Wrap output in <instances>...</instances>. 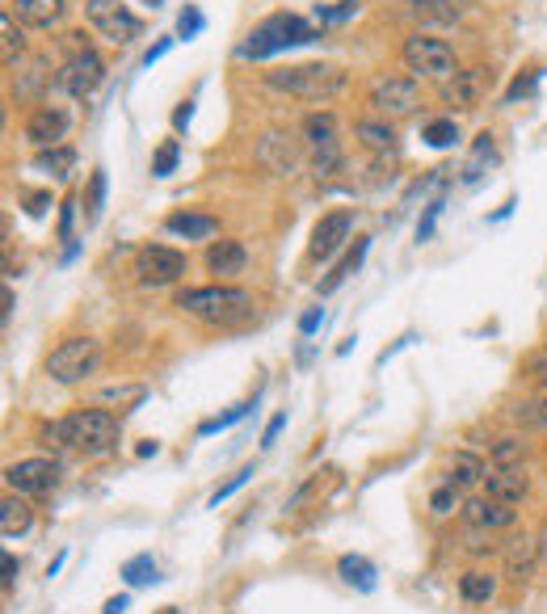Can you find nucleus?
I'll list each match as a JSON object with an SVG mask.
<instances>
[{
    "mask_svg": "<svg viewBox=\"0 0 547 614\" xmlns=\"http://www.w3.org/2000/svg\"><path fill=\"white\" fill-rule=\"evenodd\" d=\"M404 13H409V22L421 30H447L459 22L455 0H404Z\"/></svg>",
    "mask_w": 547,
    "mask_h": 614,
    "instance_id": "obj_17",
    "label": "nucleus"
},
{
    "mask_svg": "<svg viewBox=\"0 0 547 614\" xmlns=\"http://www.w3.org/2000/svg\"><path fill=\"white\" fill-rule=\"evenodd\" d=\"M43 80H47V64L38 59V64L30 68V80H17V93L30 97V93H38V85H43Z\"/></svg>",
    "mask_w": 547,
    "mask_h": 614,
    "instance_id": "obj_46",
    "label": "nucleus"
},
{
    "mask_svg": "<svg viewBox=\"0 0 547 614\" xmlns=\"http://www.w3.org/2000/svg\"><path fill=\"white\" fill-rule=\"evenodd\" d=\"M493 156H497V152H493V135H489V131H480V135H476V143H472L468 165H463V181H476L484 165H493Z\"/></svg>",
    "mask_w": 547,
    "mask_h": 614,
    "instance_id": "obj_31",
    "label": "nucleus"
},
{
    "mask_svg": "<svg viewBox=\"0 0 547 614\" xmlns=\"http://www.w3.org/2000/svg\"><path fill=\"white\" fill-rule=\"evenodd\" d=\"M350 232H354V215L350 211H329L324 215L316 228H312V244H308V257L312 261H329L341 244L350 240Z\"/></svg>",
    "mask_w": 547,
    "mask_h": 614,
    "instance_id": "obj_13",
    "label": "nucleus"
},
{
    "mask_svg": "<svg viewBox=\"0 0 547 614\" xmlns=\"http://www.w3.org/2000/svg\"><path fill=\"white\" fill-rule=\"evenodd\" d=\"M282 429H287V413H274V417H270V425H266V434H261V450H270V446L278 442Z\"/></svg>",
    "mask_w": 547,
    "mask_h": 614,
    "instance_id": "obj_47",
    "label": "nucleus"
},
{
    "mask_svg": "<svg viewBox=\"0 0 547 614\" xmlns=\"http://www.w3.org/2000/svg\"><path fill=\"white\" fill-rule=\"evenodd\" d=\"M72 219H76V202L68 198L64 211H59V240H72Z\"/></svg>",
    "mask_w": 547,
    "mask_h": 614,
    "instance_id": "obj_49",
    "label": "nucleus"
},
{
    "mask_svg": "<svg viewBox=\"0 0 547 614\" xmlns=\"http://www.w3.org/2000/svg\"><path fill=\"white\" fill-rule=\"evenodd\" d=\"M17 568H22V564H17V560L9 556V551H5V589H13V585H17Z\"/></svg>",
    "mask_w": 547,
    "mask_h": 614,
    "instance_id": "obj_53",
    "label": "nucleus"
},
{
    "mask_svg": "<svg viewBox=\"0 0 547 614\" xmlns=\"http://www.w3.org/2000/svg\"><path fill=\"white\" fill-rule=\"evenodd\" d=\"M9 488L17 497H47L51 488L59 484V463L55 459H22V463H9L5 472Z\"/></svg>",
    "mask_w": 547,
    "mask_h": 614,
    "instance_id": "obj_12",
    "label": "nucleus"
},
{
    "mask_svg": "<svg viewBox=\"0 0 547 614\" xmlns=\"http://www.w3.org/2000/svg\"><path fill=\"white\" fill-rule=\"evenodd\" d=\"M190 118H194V101H181V106L173 110V127H177V131H186V127H190Z\"/></svg>",
    "mask_w": 547,
    "mask_h": 614,
    "instance_id": "obj_51",
    "label": "nucleus"
},
{
    "mask_svg": "<svg viewBox=\"0 0 547 614\" xmlns=\"http://www.w3.org/2000/svg\"><path fill=\"white\" fill-rule=\"evenodd\" d=\"M337 572H341V581L362 589V593H371L375 589V564L367 556H341L337 560Z\"/></svg>",
    "mask_w": 547,
    "mask_h": 614,
    "instance_id": "obj_29",
    "label": "nucleus"
},
{
    "mask_svg": "<svg viewBox=\"0 0 547 614\" xmlns=\"http://www.w3.org/2000/svg\"><path fill=\"white\" fill-rule=\"evenodd\" d=\"M510 463H522V442L518 438H501L493 446V467H510Z\"/></svg>",
    "mask_w": 547,
    "mask_h": 614,
    "instance_id": "obj_41",
    "label": "nucleus"
},
{
    "mask_svg": "<svg viewBox=\"0 0 547 614\" xmlns=\"http://www.w3.org/2000/svg\"><path fill=\"white\" fill-rule=\"evenodd\" d=\"M249 265V253L240 240H215L207 249V270L219 274V278H232V274H245Z\"/></svg>",
    "mask_w": 547,
    "mask_h": 614,
    "instance_id": "obj_20",
    "label": "nucleus"
},
{
    "mask_svg": "<svg viewBox=\"0 0 547 614\" xmlns=\"http://www.w3.org/2000/svg\"><path fill=\"white\" fill-rule=\"evenodd\" d=\"M169 47H173V38H160V43H156V47L144 55V68H152L156 59H165V55H169Z\"/></svg>",
    "mask_w": 547,
    "mask_h": 614,
    "instance_id": "obj_52",
    "label": "nucleus"
},
{
    "mask_svg": "<svg viewBox=\"0 0 547 614\" xmlns=\"http://www.w3.org/2000/svg\"><path fill=\"white\" fill-rule=\"evenodd\" d=\"M85 17H89V26L114 47H123V43H131V38L144 34V22H139L123 0H85Z\"/></svg>",
    "mask_w": 547,
    "mask_h": 614,
    "instance_id": "obj_7",
    "label": "nucleus"
},
{
    "mask_svg": "<svg viewBox=\"0 0 547 614\" xmlns=\"http://www.w3.org/2000/svg\"><path fill=\"white\" fill-rule=\"evenodd\" d=\"M202 26H207V17H202V9L186 5V9L177 13V38H186V43H190V38H198V34H202Z\"/></svg>",
    "mask_w": 547,
    "mask_h": 614,
    "instance_id": "obj_40",
    "label": "nucleus"
},
{
    "mask_svg": "<svg viewBox=\"0 0 547 614\" xmlns=\"http://www.w3.org/2000/svg\"><path fill=\"white\" fill-rule=\"evenodd\" d=\"M535 375H539V379H543V383H547V350H543V354H539V358H535Z\"/></svg>",
    "mask_w": 547,
    "mask_h": 614,
    "instance_id": "obj_57",
    "label": "nucleus"
},
{
    "mask_svg": "<svg viewBox=\"0 0 547 614\" xmlns=\"http://www.w3.org/2000/svg\"><path fill=\"white\" fill-rule=\"evenodd\" d=\"M354 135L367 143L371 152H379V156H396V152H400V143H396L392 127H383V122H358Z\"/></svg>",
    "mask_w": 547,
    "mask_h": 614,
    "instance_id": "obj_30",
    "label": "nucleus"
},
{
    "mask_svg": "<svg viewBox=\"0 0 547 614\" xmlns=\"http://www.w3.org/2000/svg\"><path fill=\"white\" fill-rule=\"evenodd\" d=\"M177 160H181V143L165 139V143H160V152H156V160H152V177H169L177 169Z\"/></svg>",
    "mask_w": 547,
    "mask_h": 614,
    "instance_id": "obj_36",
    "label": "nucleus"
},
{
    "mask_svg": "<svg viewBox=\"0 0 547 614\" xmlns=\"http://www.w3.org/2000/svg\"><path fill=\"white\" fill-rule=\"evenodd\" d=\"M30 526H34V509L22 497H5V501H0V530H5V539L26 535Z\"/></svg>",
    "mask_w": 547,
    "mask_h": 614,
    "instance_id": "obj_25",
    "label": "nucleus"
},
{
    "mask_svg": "<svg viewBox=\"0 0 547 614\" xmlns=\"http://www.w3.org/2000/svg\"><path fill=\"white\" fill-rule=\"evenodd\" d=\"M442 207H447V202H442V198H434V202H430V207H425V215L417 219V240H421V244H425V240H430V236H434V223H438Z\"/></svg>",
    "mask_w": 547,
    "mask_h": 614,
    "instance_id": "obj_43",
    "label": "nucleus"
},
{
    "mask_svg": "<svg viewBox=\"0 0 547 614\" xmlns=\"http://www.w3.org/2000/svg\"><path fill=\"white\" fill-rule=\"evenodd\" d=\"M463 522H468L472 530H480V535H493V530H510L518 522V514L510 505H501L493 497H476L463 505Z\"/></svg>",
    "mask_w": 547,
    "mask_h": 614,
    "instance_id": "obj_15",
    "label": "nucleus"
},
{
    "mask_svg": "<svg viewBox=\"0 0 547 614\" xmlns=\"http://www.w3.org/2000/svg\"><path fill=\"white\" fill-rule=\"evenodd\" d=\"M34 169H38V173H51L55 181H64V177L76 169V152L64 148V143H59V148H38Z\"/></svg>",
    "mask_w": 547,
    "mask_h": 614,
    "instance_id": "obj_27",
    "label": "nucleus"
},
{
    "mask_svg": "<svg viewBox=\"0 0 547 614\" xmlns=\"http://www.w3.org/2000/svg\"><path fill=\"white\" fill-rule=\"evenodd\" d=\"M484 493L501 505H518L526 493H531V480H526L522 463H510V467H489L484 472Z\"/></svg>",
    "mask_w": 547,
    "mask_h": 614,
    "instance_id": "obj_14",
    "label": "nucleus"
},
{
    "mask_svg": "<svg viewBox=\"0 0 547 614\" xmlns=\"http://www.w3.org/2000/svg\"><path fill=\"white\" fill-rule=\"evenodd\" d=\"M249 480H253V467H240V472H236V476H232L228 484H219L215 493H211V509H219V501H228V497L236 493V488H245Z\"/></svg>",
    "mask_w": 547,
    "mask_h": 614,
    "instance_id": "obj_42",
    "label": "nucleus"
},
{
    "mask_svg": "<svg viewBox=\"0 0 547 614\" xmlns=\"http://www.w3.org/2000/svg\"><path fill=\"white\" fill-rule=\"evenodd\" d=\"M346 72L333 68V64H295V68H278V72H266V85L287 93V97H299V101H329L337 93H346Z\"/></svg>",
    "mask_w": 547,
    "mask_h": 614,
    "instance_id": "obj_4",
    "label": "nucleus"
},
{
    "mask_svg": "<svg viewBox=\"0 0 547 614\" xmlns=\"http://www.w3.org/2000/svg\"><path fill=\"white\" fill-rule=\"evenodd\" d=\"M253 156H257V165L266 169V173L291 177V173L303 165V139L291 135V131H266V135L257 139Z\"/></svg>",
    "mask_w": 547,
    "mask_h": 614,
    "instance_id": "obj_9",
    "label": "nucleus"
},
{
    "mask_svg": "<svg viewBox=\"0 0 547 614\" xmlns=\"http://www.w3.org/2000/svg\"><path fill=\"white\" fill-rule=\"evenodd\" d=\"M64 560H68V551H59V556L51 560V568H47V577H59V568H64Z\"/></svg>",
    "mask_w": 547,
    "mask_h": 614,
    "instance_id": "obj_56",
    "label": "nucleus"
},
{
    "mask_svg": "<svg viewBox=\"0 0 547 614\" xmlns=\"http://www.w3.org/2000/svg\"><path fill=\"white\" fill-rule=\"evenodd\" d=\"M493 593H497V577H493V572L472 568V572H463V577H459V598L468 602V606L493 602Z\"/></svg>",
    "mask_w": 547,
    "mask_h": 614,
    "instance_id": "obj_23",
    "label": "nucleus"
},
{
    "mask_svg": "<svg viewBox=\"0 0 547 614\" xmlns=\"http://www.w3.org/2000/svg\"><path fill=\"white\" fill-rule=\"evenodd\" d=\"M135 274L144 286H169L186 274V253L169 249V244H148V249H139V257H135Z\"/></svg>",
    "mask_w": 547,
    "mask_h": 614,
    "instance_id": "obj_11",
    "label": "nucleus"
},
{
    "mask_svg": "<svg viewBox=\"0 0 547 614\" xmlns=\"http://www.w3.org/2000/svg\"><path fill=\"white\" fill-rule=\"evenodd\" d=\"M257 408V400L253 404H236V408H228V413H219V417H211V421H202L198 425V438H211V434H219V429H232L236 421H245L249 413Z\"/></svg>",
    "mask_w": 547,
    "mask_h": 614,
    "instance_id": "obj_33",
    "label": "nucleus"
},
{
    "mask_svg": "<svg viewBox=\"0 0 547 614\" xmlns=\"http://www.w3.org/2000/svg\"><path fill=\"white\" fill-rule=\"evenodd\" d=\"M430 505H434V514H451V509L459 505V488L455 484H442L438 493L430 497Z\"/></svg>",
    "mask_w": 547,
    "mask_h": 614,
    "instance_id": "obj_44",
    "label": "nucleus"
},
{
    "mask_svg": "<svg viewBox=\"0 0 547 614\" xmlns=\"http://www.w3.org/2000/svg\"><path fill=\"white\" fill-rule=\"evenodd\" d=\"M101 366V345L93 337H68L64 345H55L47 358V375L55 383H85L89 375H97Z\"/></svg>",
    "mask_w": 547,
    "mask_h": 614,
    "instance_id": "obj_5",
    "label": "nucleus"
},
{
    "mask_svg": "<svg viewBox=\"0 0 547 614\" xmlns=\"http://www.w3.org/2000/svg\"><path fill=\"white\" fill-rule=\"evenodd\" d=\"M535 543H539V564L547 568V518H543V526H539V535H535Z\"/></svg>",
    "mask_w": 547,
    "mask_h": 614,
    "instance_id": "obj_55",
    "label": "nucleus"
},
{
    "mask_svg": "<svg viewBox=\"0 0 547 614\" xmlns=\"http://www.w3.org/2000/svg\"><path fill=\"white\" fill-rule=\"evenodd\" d=\"M106 80V64H101V55L97 51H89V47H80L64 68H59V76H55V85L64 89L68 97H76V101H85V97H93L97 93V85Z\"/></svg>",
    "mask_w": 547,
    "mask_h": 614,
    "instance_id": "obj_10",
    "label": "nucleus"
},
{
    "mask_svg": "<svg viewBox=\"0 0 547 614\" xmlns=\"http://www.w3.org/2000/svg\"><path fill=\"white\" fill-rule=\"evenodd\" d=\"M367 249H371V240H367V236H358V240H354V249H350L346 257H341V261L333 265V274H329V278L320 282V295H333L337 286L346 282V278H350V274L358 270V265H362V257H367Z\"/></svg>",
    "mask_w": 547,
    "mask_h": 614,
    "instance_id": "obj_24",
    "label": "nucleus"
},
{
    "mask_svg": "<svg viewBox=\"0 0 547 614\" xmlns=\"http://www.w3.org/2000/svg\"><path fill=\"white\" fill-rule=\"evenodd\" d=\"M0 38H5V68H13V64H17V55H22V34H17L13 13H9V9L0 13Z\"/></svg>",
    "mask_w": 547,
    "mask_h": 614,
    "instance_id": "obj_35",
    "label": "nucleus"
},
{
    "mask_svg": "<svg viewBox=\"0 0 547 614\" xmlns=\"http://www.w3.org/2000/svg\"><path fill=\"white\" fill-rule=\"evenodd\" d=\"M484 85H489V72H484V68H468V72H455L447 80V93H442V97H447L451 106H459V110H476Z\"/></svg>",
    "mask_w": 547,
    "mask_h": 614,
    "instance_id": "obj_18",
    "label": "nucleus"
},
{
    "mask_svg": "<svg viewBox=\"0 0 547 614\" xmlns=\"http://www.w3.org/2000/svg\"><path fill=\"white\" fill-rule=\"evenodd\" d=\"M144 5H152V9H156V5H160V0H144Z\"/></svg>",
    "mask_w": 547,
    "mask_h": 614,
    "instance_id": "obj_59",
    "label": "nucleus"
},
{
    "mask_svg": "<svg viewBox=\"0 0 547 614\" xmlns=\"http://www.w3.org/2000/svg\"><path fill=\"white\" fill-rule=\"evenodd\" d=\"M123 581H127L131 589H139V585H156V581H160L156 560H152V556H131V560L123 564Z\"/></svg>",
    "mask_w": 547,
    "mask_h": 614,
    "instance_id": "obj_32",
    "label": "nucleus"
},
{
    "mask_svg": "<svg viewBox=\"0 0 547 614\" xmlns=\"http://www.w3.org/2000/svg\"><path fill=\"white\" fill-rule=\"evenodd\" d=\"M539 560V543L531 535H514L510 543H505V568H510L514 581H526L531 577V568Z\"/></svg>",
    "mask_w": 547,
    "mask_h": 614,
    "instance_id": "obj_22",
    "label": "nucleus"
},
{
    "mask_svg": "<svg viewBox=\"0 0 547 614\" xmlns=\"http://www.w3.org/2000/svg\"><path fill=\"white\" fill-rule=\"evenodd\" d=\"M320 324H324V307H308V312L299 316V333H303V337H312V333L320 329Z\"/></svg>",
    "mask_w": 547,
    "mask_h": 614,
    "instance_id": "obj_48",
    "label": "nucleus"
},
{
    "mask_svg": "<svg viewBox=\"0 0 547 614\" xmlns=\"http://www.w3.org/2000/svg\"><path fill=\"white\" fill-rule=\"evenodd\" d=\"M68 110L59 106H38L26 122V139L34 143V148H59V139L68 135Z\"/></svg>",
    "mask_w": 547,
    "mask_h": 614,
    "instance_id": "obj_16",
    "label": "nucleus"
},
{
    "mask_svg": "<svg viewBox=\"0 0 547 614\" xmlns=\"http://www.w3.org/2000/svg\"><path fill=\"white\" fill-rule=\"evenodd\" d=\"M404 64H409L413 76H425V80H451L459 72L455 64V47L451 43H442V38H425V34H413V38H404Z\"/></svg>",
    "mask_w": 547,
    "mask_h": 614,
    "instance_id": "obj_6",
    "label": "nucleus"
},
{
    "mask_svg": "<svg viewBox=\"0 0 547 614\" xmlns=\"http://www.w3.org/2000/svg\"><path fill=\"white\" fill-rule=\"evenodd\" d=\"M43 438L47 446H68V450H80V455H110L123 438V425H118L114 413L106 408H80V413L55 421V425H43Z\"/></svg>",
    "mask_w": 547,
    "mask_h": 614,
    "instance_id": "obj_1",
    "label": "nucleus"
},
{
    "mask_svg": "<svg viewBox=\"0 0 547 614\" xmlns=\"http://www.w3.org/2000/svg\"><path fill=\"white\" fill-rule=\"evenodd\" d=\"M535 85H539V72H526V76H518L514 85H510V93H505V101H510V106H514V101L531 97V93H535Z\"/></svg>",
    "mask_w": 547,
    "mask_h": 614,
    "instance_id": "obj_45",
    "label": "nucleus"
},
{
    "mask_svg": "<svg viewBox=\"0 0 547 614\" xmlns=\"http://www.w3.org/2000/svg\"><path fill=\"white\" fill-rule=\"evenodd\" d=\"M165 232L169 236H181V240H211L219 232V219L198 215V211H173L165 219Z\"/></svg>",
    "mask_w": 547,
    "mask_h": 614,
    "instance_id": "obj_21",
    "label": "nucleus"
},
{
    "mask_svg": "<svg viewBox=\"0 0 547 614\" xmlns=\"http://www.w3.org/2000/svg\"><path fill=\"white\" fill-rule=\"evenodd\" d=\"M101 211H106V169H93V177H89V223H97Z\"/></svg>",
    "mask_w": 547,
    "mask_h": 614,
    "instance_id": "obj_37",
    "label": "nucleus"
},
{
    "mask_svg": "<svg viewBox=\"0 0 547 614\" xmlns=\"http://www.w3.org/2000/svg\"><path fill=\"white\" fill-rule=\"evenodd\" d=\"M316 26L312 22H303V17L295 13H274L266 17V22H257L249 30V38L236 47L240 59H270V55H282V51H291V47H303V43H316Z\"/></svg>",
    "mask_w": 547,
    "mask_h": 614,
    "instance_id": "obj_3",
    "label": "nucleus"
},
{
    "mask_svg": "<svg viewBox=\"0 0 547 614\" xmlns=\"http://www.w3.org/2000/svg\"><path fill=\"white\" fill-rule=\"evenodd\" d=\"M350 17H358V0H337V5H316V22H329V26H341L350 22Z\"/></svg>",
    "mask_w": 547,
    "mask_h": 614,
    "instance_id": "obj_38",
    "label": "nucleus"
},
{
    "mask_svg": "<svg viewBox=\"0 0 547 614\" xmlns=\"http://www.w3.org/2000/svg\"><path fill=\"white\" fill-rule=\"evenodd\" d=\"M156 614H181V610L177 606H165V610H156Z\"/></svg>",
    "mask_w": 547,
    "mask_h": 614,
    "instance_id": "obj_58",
    "label": "nucleus"
},
{
    "mask_svg": "<svg viewBox=\"0 0 547 614\" xmlns=\"http://www.w3.org/2000/svg\"><path fill=\"white\" fill-rule=\"evenodd\" d=\"M127 606H131V598H127V593H118V598L106 602V610H101V614H123Z\"/></svg>",
    "mask_w": 547,
    "mask_h": 614,
    "instance_id": "obj_54",
    "label": "nucleus"
},
{
    "mask_svg": "<svg viewBox=\"0 0 547 614\" xmlns=\"http://www.w3.org/2000/svg\"><path fill=\"white\" fill-rule=\"evenodd\" d=\"M17 22L30 26V30H51L59 17L68 13L64 0H13V9H9Z\"/></svg>",
    "mask_w": 547,
    "mask_h": 614,
    "instance_id": "obj_19",
    "label": "nucleus"
},
{
    "mask_svg": "<svg viewBox=\"0 0 547 614\" xmlns=\"http://www.w3.org/2000/svg\"><path fill=\"white\" fill-rule=\"evenodd\" d=\"M421 139L430 143V148H451V143L459 139V127H455V118H434V122H425Z\"/></svg>",
    "mask_w": 547,
    "mask_h": 614,
    "instance_id": "obj_34",
    "label": "nucleus"
},
{
    "mask_svg": "<svg viewBox=\"0 0 547 614\" xmlns=\"http://www.w3.org/2000/svg\"><path fill=\"white\" fill-rule=\"evenodd\" d=\"M177 307L202 324H240L253 312V295L240 286H186L177 291Z\"/></svg>",
    "mask_w": 547,
    "mask_h": 614,
    "instance_id": "obj_2",
    "label": "nucleus"
},
{
    "mask_svg": "<svg viewBox=\"0 0 547 614\" xmlns=\"http://www.w3.org/2000/svg\"><path fill=\"white\" fill-rule=\"evenodd\" d=\"M371 106L383 118H409L421 106V85L413 76H379L371 85Z\"/></svg>",
    "mask_w": 547,
    "mask_h": 614,
    "instance_id": "obj_8",
    "label": "nucleus"
},
{
    "mask_svg": "<svg viewBox=\"0 0 547 614\" xmlns=\"http://www.w3.org/2000/svg\"><path fill=\"white\" fill-rule=\"evenodd\" d=\"M47 207H51V194H47V190H38V194H26V215H34V219H38V215H43Z\"/></svg>",
    "mask_w": 547,
    "mask_h": 614,
    "instance_id": "obj_50",
    "label": "nucleus"
},
{
    "mask_svg": "<svg viewBox=\"0 0 547 614\" xmlns=\"http://www.w3.org/2000/svg\"><path fill=\"white\" fill-rule=\"evenodd\" d=\"M303 139L312 143V152L341 148V143H337V118L333 114H308V118H303Z\"/></svg>",
    "mask_w": 547,
    "mask_h": 614,
    "instance_id": "obj_26",
    "label": "nucleus"
},
{
    "mask_svg": "<svg viewBox=\"0 0 547 614\" xmlns=\"http://www.w3.org/2000/svg\"><path fill=\"white\" fill-rule=\"evenodd\" d=\"M518 417L526 421V425H535V429H547V387L535 396V400H526V404H518Z\"/></svg>",
    "mask_w": 547,
    "mask_h": 614,
    "instance_id": "obj_39",
    "label": "nucleus"
},
{
    "mask_svg": "<svg viewBox=\"0 0 547 614\" xmlns=\"http://www.w3.org/2000/svg\"><path fill=\"white\" fill-rule=\"evenodd\" d=\"M484 472H489V467H484L472 450H459V455L451 459V467H447V484H455V488H472L476 480H484Z\"/></svg>",
    "mask_w": 547,
    "mask_h": 614,
    "instance_id": "obj_28",
    "label": "nucleus"
}]
</instances>
